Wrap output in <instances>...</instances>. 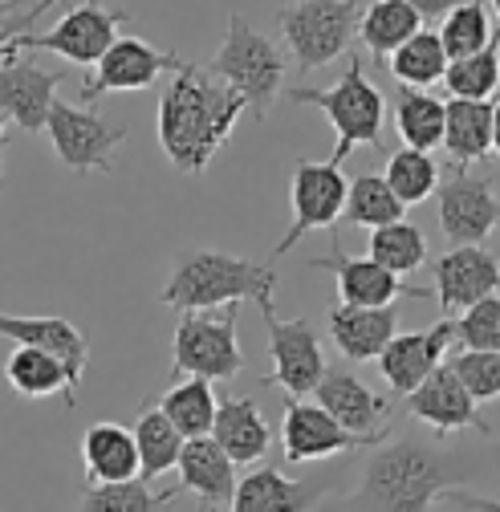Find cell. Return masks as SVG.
Returning <instances> with one entry per match:
<instances>
[{"label": "cell", "mask_w": 500, "mask_h": 512, "mask_svg": "<svg viewBox=\"0 0 500 512\" xmlns=\"http://www.w3.org/2000/svg\"><path fill=\"white\" fill-rule=\"evenodd\" d=\"M464 460L435 435H391L366 452L358 484L330 504V512H431L435 504H464L496 512L492 500L464 492Z\"/></svg>", "instance_id": "obj_1"}, {"label": "cell", "mask_w": 500, "mask_h": 512, "mask_svg": "<svg viewBox=\"0 0 500 512\" xmlns=\"http://www.w3.org/2000/svg\"><path fill=\"white\" fill-rule=\"evenodd\" d=\"M240 114L244 102L232 90L208 78L196 61H183V70L159 90L155 110V135L167 163L183 175H204L212 155L236 131Z\"/></svg>", "instance_id": "obj_2"}, {"label": "cell", "mask_w": 500, "mask_h": 512, "mask_svg": "<svg viewBox=\"0 0 500 512\" xmlns=\"http://www.w3.org/2000/svg\"><path fill=\"white\" fill-rule=\"evenodd\" d=\"M273 285H277L273 265L248 261V256L224 248H183L167 273L159 301L179 313H208V309H228L236 301H257V309L265 313L277 309Z\"/></svg>", "instance_id": "obj_3"}, {"label": "cell", "mask_w": 500, "mask_h": 512, "mask_svg": "<svg viewBox=\"0 0 500 512\" xmlns=\"http://www.w3.org/2000/svg\"><path fill=\"white\" fill-rule=\"evenodd\" d=\"M208 78H216L224 90H232L244 110H253V118H269L273 102L285 90V74H289V61L277 49V41H269L261 29L248 25L244 13L228 17V33L220 41V49L200 66Z\"/></svg>", "instance_id": "obj_4"}, {"label": "cell", "mask_w": 500, "mask_h": 512, "mask_svg": "<svg viewBox=\"0 0 500 512\" xmlns=\"http://www.w3.org/2000/svg\"><path fill=\"white\" fill-rule=\"evenodd\" d=\"M285 98H289V102H305V106L326 110V118H330V126H334V135H338V147H334V155L326 159L330 167L342 171V163L350 159L354 147H374V151H383L387 98H383L379 86L366 78L358 53H350L346 74H342L334 86H326V90L293 86V90H285Z\"/></svg>", "instance_id": "obj_5"}, {"label": "cell", "mask_w": 500, "mask_h": 512, "mask_svg": "<svg viewBox=\"0 0 500 512\" xmlns=\"http://www.w3.org/2000/svg\"><path fill=\"white\" fill-rule=\"evenodd\" d=\"M362 9H366L362 0H301V5H285L277 13L281 41H285V53L293 57L297 78L350 53Z\"/></svg>", "instance_id": "obj_6"}, {"label": "cell", "mask_w": 500, "mask_h": 512, "mask_svg": "<svg viewBox=\"0 0 500 512\" xmlns=\"http://www.w3.org/2000/svg\"><path fill=\"white\" fill-rule=\"evenodd\" d=\"M244 370L240 338H236V309L208 313H179L171 338V374L175 378H204L228 382Z\"/></svg>", "instance_id": "obj_7"}, {"label": "cell", "mask_w": 500, "mask_h": 512, "mask_svg": "<svg viewBox=\"0 0 500 512\" xmlns=\"http://www.w3.org/2000/svg\"><path fill=\"white\" fill-rule=\"evenodd\" d=\"M342 204H346V175L338 167H330L326 159H297L293 175H289V228L285 236L273 244L269 252V265L289 256L309 232H322V228H338L342 220Z\"/></svg>", "instance_id": "obj_8"}, {"label": "cell", "mask_w": 500, "mask_h": 512, "mask_svg": "<svg viewBox=\"0 0 500 512\" xmlns=\"http://www.w3.org/2000/svg\"><path fill=\"white\" fill-rule=\"evenodd\" d=\"M45 135H49L61 167L90 175V171H114L110 155H114V147L127 143V126L106 122L102 114H94L86 106H70L57 98L45 118Z\"/></svg>", "instance_id": "obj_9"}, {"label": "cell", "mask_w": 500, "mask_h": 512, "mask_svg": "<svg viewBox=\"0 0 500 512\" xmlns=\"http://www.w3.org/2000/svg\"><path fill=\"white\" fill-rule=\"evenodd\" d=\"M435 204H440V228L452 248H484L496 228V179L472 175L464 167H444L435 183Z\"/></svg>", "instance_id": "obj_10"}, {"label": "cell", "mask_w": 500, "mask_h": 512, "mask_svg": "<svg viewBox=\"0 0 500 512\" xmlns=\"http://www.w3.org/2000/svg\"><path fill=\"white\" fill-rule=\"evenodd\" d=\"M179 70H183V57L175 49H155L147 37L118 33V41L102 53L94 74L82 82V102L90 110L102 94H135V90L155 86L163 74L175 78Z\"/></svg>", "instance_id": "obj_11"}, {"label": "cell", "mask_w": 500, "mask_h": 512, "mask_svg": "<svg viewBox=\"0 0 500 512\" xmlns=\"http://www.w3.org/2000/svg\"><path fill=\"white\" fill-rule=\"evenodd\" d=\"M118 25H122V9H106L98 0H82V5L66 9L49 33H21V49L25 53H57L74 61V66H98L102 53L118 41Z\"/></svg>", "instance_id": "obj_12"}, {"label": "cell", "mask_w": 500, "mask_h": 512, "mask_svg": "<svg viewBox=\"0 0 500 512\" xmlns=\"http://www.w3.org/2000/svg\"><path fill=\"white\" fill-rule=\"evenodd\" d=\"M265 330H269V354H273V378L261 382H277L285 391V399H305L314 395V387L326 374V354H322V338L318 330L305 322V317H293V322H281L277 309H265Z\"/></svg>", "instance_id": "obj_13"}, {"label": "cell", "mask_w": 500, "mask_h": 512, "mask_svg": "<svg viewBox=\"0 0 500 512\" xmlns=\"http://www.w3.org/2000/svg\"><path fill=\"white\" fill-rule=\"evenodd\" d=\"M17 41L0 53V114L17 122L25 135H41L49 106L57 102V86L66 82V74L41 70Z\"/></svg>", "instance_id": "obj_14"}, {"label": "cell", "mask_w": 500, "mask_h": 512, "mask_svg": "<svg viewBox=\"0 0 500 512\" xmlns=\"http://www.w3.org/2000/svg\"><path fill=\"white\" fill-rule=\"evenodd\" d=\"M391 435L395 431L370 435V439L350 435L322 407L301 403V399H285V419H281L285 464H318V460H330V456H342V452H370V447H379Z\"/></svg>", "instance_id": "obj_15"}, {"label": "cell", "mask_w": 500, "mask_h": 512, "mask_svg": "<svg viewBox=\"0 0 500 512\" xmlns=\"http://www.w3.org/2000/svg\"><path fill=\"white\" fill-rule=\"evenodd\" d=\"M309 269H330L338 281V305H354V309H391L399 297H415V301L431 297V289L403 285L399 277L374 265L370 256H350L342 248L338 228H334V256H318V261H309Z\"/></svg>", "instance_id": "obj_16"}, {"label": "cell", "mask_w": 500, "mask_h": 512, "mask_svg": "<svg viewBox=\"0 0 500 512\" xmlns=\"http://www.w3.org/2000/svg\"><path fill=\"white\" fill-rule=\"evenodd\" d=\"M407 415L415 419V423H423V427H431L440 439H448L452 431H476V435H484V439H492V427L480 419V407L472 403V395L456 382V374L440 362L435 366L419 387L407 395Z\"/></svg>", "instance_id": "obj_17"}, {"label": "cell", "mask_w": 500, "mask_h": 512, "mask_svg": "<svg viewBox=\"0 0 500 512\" xmlns=\"http://www.w3.org/2000/svg\"><path fill=\"white\" fill-rule=\"evenodd\" d=\"M431 281H435V301H440L444 317L464 313L468 305L496 297L500 285V265L496 252L488 248H452L431 261Z\"/></svg>", "instance_id": "obj_18"}, {"label": "cell", "mask_w": 500, "mask_h": 512, "mask_svg": "<svg viewBox=\"0 0 500 512\" xmlns=\"http://www.w3.org/2000/svg\"><path fill=\"white\" fill-rule=\"evenodd\" d=\"M314 407H322L342 431L350 435H387V415H391V399L379 395V391H370L362 378H354L350 370H330L322 374V382L314 387Z\"/></svg>", "instance_id": "obj_19"}, {"label": "cell", "mask_w": 500, "mask_h": 512, "mask_svg": "<svg viewBox=\"0 0 500 512\" xmlns=\"http://www.w3.org/2000/svg\"><path fill=\"white\" fill-rule=\"evenodd\" d=\"M0 338H13L17 346L29 350H45L53 354L61 366L74 374V382H82L86 366H90V338L61 313H0Z\"/></svg>", "instance_id": "obj_20"}, {"label": "cell", "mask_w": 500, "mask_h": 512, "mask_svg": "<svg viewBox=\"0 0 500 512\" xmlns=\"http://www.w3.org/2000/svg\"><path fill=\"white\" fill-rule=\"evenodd\" d=\"M334 488V476L314 480H289L281 468H253L236 480L228 512H309Z\"/></svg>", "instance_id": "obj_21"}, {"label": "cell", "mask_w": 500, "mask_h": 512, "mask_svg": "<svg viewBox=\"0 0 500 512\" xmlns=\"http://www.w3.org/2000/svg\"><path fill=\"white\" fill-rule=\"evenodd\" d=\"M452 350V322H435L431 330H415V334H395L387 342V350L374 358L383 370V382L395 395H411L419 382L444 362V354Z\"/></svg>", "instance_id": "obj_22"}, {"label": "cell", "mask_w": 500, "mask_h": 512, "mask_svg": "<svg viewBox=\"0 0 500 512\" xmlns=\"http://www.w3.org/2000/svg\"><path fill=\"white\" fill-rule=\"evenodd\" d=\"M208 439L220 447V452L232 460V468H253L269 456V447H273V431L261 415V407L253 399H220L216 403V419H212V431Z\"/></svg>", "instance_id": "obj_23"}, {"label": "cell", "mask_w": 500, "mask_h": 512, "mask_svg": "<svg viewBox=\"0 0 500 512\" xmlns=\"http://www.w3.org/2000/svg\"><path fill=\"white\" fill-rule=\"evenodd\" d=\"M175 472H179V492L200 496L204 512H228L232 492H236V468L208 435L204 439H183Z\"/></svg>", "instance_id": "obj_24"}, {"label": "cell", "mask_w": 500, "mask_h": 512, "mask_svg": "<svg viewBox=\"0 0 500 512\" xmlns=\"http://www.w3.org/2000/svg\"><path fill=\"white\" fill-rule=\"evenodd\" d=\"M452 167H476L492 159L496 147V102H444V139Z\"/></svg>", "instance_id": "obj_25"}, {"label": "cell", "mask_w": 500, "mask_h": 512, "mask_svg": "<svg viewBox=\"0 0 500 512\" xmlns=\"http://www.w3.org/2000/svg\"><path fill=\"white\" fill-rule=\"evenodd\" d=\"M399 334V309H354L330 305V338L346 362H374Z\"/></svg>", "instance_id": "obj_26"}, {"label": "cell", "mask_w": 500, "mask_h": 512, "mask_svg": "<svg viewBox=\"0 0 500 512\" xmlns=\"http://www.w3.org/2000/svg\"><path fill=\"white\" fill-rule=\"evenodd\" d=\"M82 468L86 484H122L139 480V447L131 427L122 423H90L82 435Z\"/></svg>", "instance_id": "obj_27"}, {"label": "cell", "mask_w": 500, "mask_h": 512, "mask_svg": "<svg viewBox=\"0 0 500 512\" xmlns=\"http://www.w3.org/2000/svg\"><path fill=\"white\" fill-rule=\"evenodd\" d=\"M419 29H427V21L415 0H374V5L362 9V21H358V37L374 66H387V57L403 41H411Z\"/></svg>", "instance_id": "obj_28"}, {"label": "cell", "mask_w": 500, "mask_h": 512, "mask_svg": "<svg viewBox=\"0 0 500 512\" xmlns=\"http://www.w3.org/2000/svg\"><path fill=\"white\" fill-rule=\"evenodd\" d=\"M5 378L9 387L25 399H53L61 395L66 399V407H78V382L74 374L61 366L53 354L45 350H29V346H17L5 362Z\"/></svg>", "instance_id": "obj_29"}, {"label": "cell", "mask_w": 500, "mask_h": 512, "mask_svg": "<svg viewBox=\"0 0 500 512\" xmlns=\"http://www.w3.org/2000/svg\"><path fill=\"white\" fill-rule=\"evenodd\" d=\"M391 118L407 151L431 155L444 139V98H435L427 90H399Z\"/></svg>", "instance_id": "obj_30"}, {"label": "cell", "mask_w": 500, "mask_h": 512, "mask_svg": "<svg viewBox=\"0 0 500 512\" xmlns=\"http://www.w3.org/2000/svg\"><path fill=\"white\" fill-rule=\"evenodd\" d=\"M444 45V57L448 61H464V57H476L484 49L496 45V33H492V5L488 0H464V5H448L440 29H435Z\"/></svg>", "instance_id": "obj_31"}, {"label": "cell", "mask_w": 500, "mask_h": 512, "mask_svg": "<svg viewBox=\"0 0 500 512\" xmlns=\"http://www.w3.org/2000/svg\"><path fill=\"white\" fill-rule=\"evenodd\" d=\"M407 216V208L391 196V187L383 183L379 171H362L354 179H346V204H342V220L350 228L374 232V228H387L399 224Z\"/></svg>", "instance_id": "obj_32"}, {"label": "cell", "mask_w": 500, "mask_h": 512, "mask_svg": "<svg viewBox=\"0 0 500 512\" xmlns=\"http://www.w3.org/2000/svg\"><path fill=\"white\" fill-rule=\"evenodd\" d=\"M216 391L212 382L204 378H179L175 387L159 399V411L163 419L183 435V439H204L212 431V419H216Z\"/></svg>", "instance_id": "obj_33"}, {"label": "cell", "mask_w": 500, "mask_h": 512, "mask_svg": "<svg viewBox=\"0 0 500 512\" xmlns=\"http://www.w3.org/2000/svg\"><path fill=\"white\" fill-rule=\"evenodd\" d=\"M387 70L395 74L403 90H431L435 82H444L448 57H444V45L435 37V29H419L411 41H403L387 57Z\"/></svg>", "instance_id": "obj_34"}, {"label": "cell", "mask_w": 500, "mask_h": 512, "mask_svg": "<svg viewBox=\"0 0 500 512\" xmlns=\"http://www.w3.org/2000/svg\"><path fill=\"white\" fill-rule=\"evenodd\" d=\"M179 484L155 492L143 480H122V484H82L78 512H167L179 500Z\"/></svg>", "instance_id": "obj_35"}, {"label": "cell", "mask_w": 500, "mask_h": 512, "mask_svg": "<svg viewBox=\"0 0 500 512\" xmlns=\"http://www.w3.org/2000/svg\"><path fill=\"white\" fill-rule=\"evenodd\" d=\"M366 256L379 269H387L391 277H407L415 269H423L427 261V240L423 232L411 224V220H399V224H387V228H374L370 240H366Z\"/></svg>", "instance_id": "obj_36"}, {"label": "cell", "mask_w": 500, "mask_h": 512, "mask_svg": "<svg viewBox=\"0 0 500 512\" xmlns=\"http://www.w3.org/2000/svg\"><path fill=\"white\" fill-rule=\"evenodd\" d=\"M135 447H139V480H155L163 472H171L179 464V452H183V435L163 419L159 407H147L135 423Z\"/></svg>", "instance_id": "obj_37"}, {"label": "cell", "mask_w": 500, "mask_h": 512, "mask_svg": "<svg viewBox=\"0 0 500 512\" xmlns=\"http://www.w3.org/2000/svg\"><path fill=\"white\" fill-rule=\"evenodd\" d=\"M383 183L391 187V196H395L403 208L423 204L431 191H435V183H440V163H435L431 155H423V151H407V147H399V151L387 155Z\"/></svg>", "instance_id": "obj_38"}, {"label": "cell", "mask_w": 500, "mask_h": 512, "mask_svg": "<svg viewBox=\"0 0 500 512\" xmlns=\"http://www.w3.org/2000/svg\"><path fill=\"white\" fill-rule=\"evenodd\" d=\"M496 78H500V61H496V45L464 57V61H448L444 70V86L456 102H492L496 94Z\"/></svg>", "instance_id": "obj_39"}, {"label": "cell", "mask_w": 500, "mask_h": 512, "mask_svg": "<svg viewBox=\"0 0 500 512\" xmlns=\"http://www.w3.org/2000/svg\"><path fill=\"white\" fill-rule=\"evenodd\" d=\"M444 366L456 374V382L472 395V403H492L500 395V354H480V350H448Z\"/></svg>", "instance_id": "obj_40"}, {"label": "cell", "mask_w": 500, "mask_h": 512, "mask_svg": "<svg viewBox=\"0 0 500 512\" xmlns=\"http://www.w3.org/2000/svg\"><path fill=\"white\" fill-rule=\"evenodd\" d=\"M452 322V346L456 350H480V354H500V297H484L464 309V317H448Z\"/></svg>", "instance_id": "obj_41"}, {"label": "cell", "mask_w": 500, "mask_h": 512, "mask_svg": "<svg viewBox=\"0 0 500 512\" xmlns=\"http://www.w3.org/2000/svg\"><path fill=\"white\" fill-rule=\"evenodd\" d=\"M57 5H53V0H41V5H29L25 13H17L13 21H5V25H0V53H5L21 33H29V25H37L45 13H53Z\"/></svg>", "instance_id": "obj_42"}, {"label": "cell", "mask_w": 500, "mask_h": 512, "mask_svg": "<svg viewBox=\"0 0 500 512\" xmlns=\"http://www.w3.org/2000/svg\"><path fill=\"white\" fill-rule=\"evenodd\" d=\"M21 13V5H13V0H0V25H5V21H13Z\"/></svg>", "instance_id": "obj_43"}, {"label": "cell", "mask_w": 500, "mask_h": 512, "mask_svg": "<svg viewBox=\"0 0 500 512\" xmlns=\"http://www.w3.org/2000/svg\"><path fill=\"white\" fill-rule=\"evenodd\" d=\"M5 135H9V118L0 114V143H5Z\"/></svg>", "instance_id": "obj_44"}, {"label": "cell", "mask_w": 500, "mask_h": 512, "mask_svg": "<svg viewBox=\"0 0 500 512\" xmlns=\"http://www.w3.org/2000/svg\"><path fill=\"white\" fill-rule=\"evenodd\" d=\"M0 175H5V163H0Z\"/></svg>", "instance_id": "obj_45"}]
</instances>
